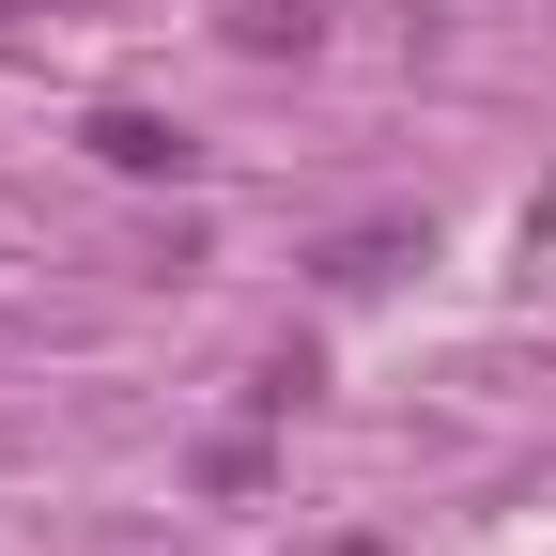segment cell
Masks as SVG:
<instances>
[{"mask_svg": "<svg viewBox=\"0 0 556 556\" xmlns=\"http://www.w3.org/2000/svg\"><path fill=\"white\" fill-rule=\"evenodd\" d=\"M78 139H93V170H124V186H186V170H201V139L155 124V109H93Z\"/></svg>", "mask_w": 556, "mask_h": 556, "instance_id": "cell-1", "label": "cell"}, {"mask_svg": "<svg viewBox=\"0 0 556 556\" xmlns=\"http://www.w3.org/2000/svg\"><path fill=\"white\" fill-rule=\"evenodd\" d=\"M309 387H325V356H309V340H278V356H263V371H248V402H263V417H294V402H309Z\"/></svg>", "mask_w": 556, "mask_h": 556, "instance_id": "cell-2", "label": "cell"}, {"mask_svg": "<svg viewBox=\"0 0 556 556\" xmlns=\"http://www.w3.org/2000/svg\"><path fill=\"white\" fill-rule=\"evenodd\" d=\"M232 47L278 62V47H309V16H294V0H232Z\"/></svg>", "mask_w": 556, "mask_h": 556, "instance_id": "cell-3", "label": "cell"}]
</instances>
